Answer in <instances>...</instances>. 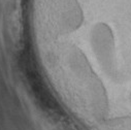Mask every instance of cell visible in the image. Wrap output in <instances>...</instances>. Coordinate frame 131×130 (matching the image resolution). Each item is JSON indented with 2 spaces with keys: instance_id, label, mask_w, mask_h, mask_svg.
I'll return each mask as SVG.
<instances>
[{
  "instance_id": "6da1fadb",
  "label": "cell",
  "mask_w": 131,
  "mask_h": 130,
  "mask_svg": "<svg viewBox=\"0 0 131 130\" xmlns=\"http://www.w3.org/2000/svg\"><path fill=\"white\" fill-rule=\"evenodd\" d=\"M46 130H77L74 126L62 119H49L45 123Z\"/></svg>"
}]
</instances>
